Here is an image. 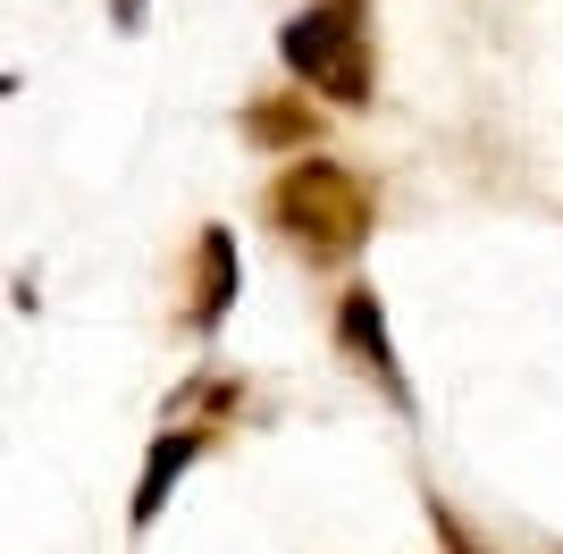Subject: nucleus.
<instances>
[{"label":"nucleus","mask_w":563,"mask_h":554,"mask_svg":"<svg viewBox=\"0 0 563 554\" xmlns=\"http://www.w3.org/2000/svg\"><path fill=\"white\" fill-rule=\"evenodd\" d=\"M371 219H378V193L353 177L345 160H329V152H303V160L278 168V185H269V228L303 261H320V269L362 253Z\"/></svg>","instance_id":"f257e3e1"},{"label":"nucleus","mask_w":563,"mask_h":554,"mask_svg":"<svg viewBox=\"0 0 563 554\" xmlns=\"http://www.w3.org/2000/svg\"><path fill=\"white\" fill-rule=\"evenodd\" d=\"M278 59L295 85H320L329 101L362 110L371 101V0H311L303 18L278 25Z\"/></svg>","instance_id":"f03ea898"},{"label":"nucleus","mask_w":563,"mask_h":554,"mask_svg":"<svg viewBox=\"0 0 563 554\" xmlns=\"http://www.w3.org/2000/svg\"><path fill=\"white\" fill-rule=\"evenodd\" d=\"M336 345H345V362L353 369H371L378 387H387V403L396 412H412V387H404V362H396V345H387V302L353 277L345 295H336Z\"/></svg>","instance_id":"7ed1b4c3"},{"label":"nucleus","mask_w":563,"mask_h":554,"mask_svg":"<svg viewBox=\"0 0 563 554\" xmlns=\"http://www.w3.org/2000/svg\"><path fill=\"white\" fill-rule=\"evenodd\" d=\"M202 429H168V437H152V454H143V479H135V505H126V521H135V530H152V521H161V505H168V487L186 479L194 462H202Z\"/></svg>","instance_id":"20e7f679"},{"label":"nucleus","mask_w":563,"mask_h":554,"mask_svg":"<svg viewBox=\"0 0 563 554\" xmlns=\"http://www.w3.org/2000/svg\"><path fill=\"white\" fill-rule=\"evenodd\" d=\"M194 261H202V295H194L186 328H194V336H219V320H228L235 286H244V261H235V235H228V228H202V235H194Z\"/></svg>","instance_id":"39448f33"},{"label":"nucleus","mask_w":563,"mask_h":554,"mask_svg":"<svg viewBox=\"0 0 563 554\" xmlns=\"http://www.w3.org/2000/svg\"><path fill=\"white\" fill-rule=\"evenodd\" d=\"M244 135H253V143H269V152L320 143V118H311L303 85H295V92H269V101H253V110H244Z\"/></svg>","instance_id":"423d86ee"},{"label":"nucleus","mask_w":563,"mask_h":554,"mask_svg":"<svg viewBox=\"0 0 563 554\" xmlns=\"http://www.w3.org/2000/svg\"><path fill=\"white\" fill-rule=\"evenodd\" d=\"M429 521H438V546H446V554H479V546H471V538H463V521H454L446 505H429Z\"/></svg>","instance_id":"0eeeda50"},{"label":"nucleus","mask_w":563,"mask_h":554,"mask_svg":"<svg viewBox=\"0 0 563 554\" xmlns=\"http://www.w3.org/2000/svg\"><path fill=\"white\" fill-rule=\"evenodd\" d=\"M110 18H118V34H135V25H143V0H118Z\"/></svg>","instance_id":"6e6552de"}]
</instances>
